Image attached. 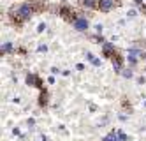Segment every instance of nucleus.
<instances>
[{"mask_svg": "<svg viewBox=\"0 0 146 141\" xmlns=\"http://www.w3.org/2000/svg\"><path fill=\"white\" fill-rule=\"evenodd\" d=\"M30 5L34 7V11H35V13H42V11L46 9L44 0H30Z\"/></svg>", "mask_w": 146, "mask_h": 141, "instance_id": "423d86ee", "label": "nucleus"}, {"mask_svg": "<svg viewBox=\"0 0 146 141\" xmlns=\"http://www.w3.org/2000/svg\"><path fill=\"white\" fill-rule=\"evenodd\" d=\"M58 14L64 18L65 21H69V23H74V21L79 18V16H78V13H76V11L72 9L69 4H62V5L58 7Z\"/></svg>", "mask_w": 146, "mask_h": 141, "instance_id": "f03ea898", "label": "nucleus"}, {"mask_svg": "<svg viewBox=\"0 0 146 141\" xmlns=\"http://www.w3.org/2000/svg\"><path fill=\"white\" fill-rule=\"evenodd\" d=\"M72 25H74V28H76V30L83 32V30H86V28H88V19H86V18H83V16H79V18H78Z\"/></svg>", "mask_w": 146, "mask_h": 141, "instance_id": "39448f33", "label": "nucleus"}, {"mask_svg": "<svg viewBox=\"0 0 146 141\" xmlns=\"http://www.w3.org/2000/svg\"><path fill=\"white\" fill-rule=\"evenodd\" d=\"M88 58H90V62H92V63H95V65H99V60H97L95 57H93V55H88Z\"/></svg>", "mask_w": 146, "mask_h": 141, "instance_id": "f8f14e48", "label": "nucleus"}, {"mask_svg": "<svg viewBox=\"0 0 146 141\" xmlns=\"http://www.w3.org/2000/svg\"><path fill=\"white\" fill-rule=\"evenodd\" d=\"M109 60L113 62V67H114V71H118V72H120V71H121V67H123V57L120 55V51H118V49L114 51V55H113Z\"/></svg>", "mask_w": 146, "mask_h": 141, "instance_id": "20e7f679", "label": "nucleus"}, {"mask_svg": "<svg viewBox=\"0 0 146 141\" xmlns=\"http://www.w3.org/2000/svg\"><path fill=\"white\" fill-rule=\"evenodd\" d=\"M139 55H141V53H139V51H130V57H129V60H130V62L134 63L135 60H137V58H139Z\"/></svg>", "mask_w": 146, "mask_h": 141, "instance_id": "9b49d317", "label": "nucleus"}, {"mask_svg": "<svg viewBox=\"0 0 146 141\" xmlns=\"http://www.w3.org/2000/svg\"><path fill=\"white\" fill-rule=\"evenodd\" d=\"M32 14H35V11L30 5V2L18 4V5L11 7V11H9V21H11L14 27H21L32 18Z\"/></svg>", "mask_w": 146, "mask_h": 141, "instance_id": "f257e3e1", "label": "nucleus"}, {"mask_svg": "<svg viewBox=\"0 0 146 141\" xmlns=\"http://www.w3.org/2000/svg\"><path fill=\"white\" fill-rule=\"evenodd\" d=\"M79 4L88 9H97V0H79Z\"/></svg>", "mask_w": 146, "mask_h": 141, "instance_id": "1a4fd4ad", "label": "nucleus"}, {"mask_svg": "<svg viewBox=\"0 0 146 141\" xmlns=\"http://www.w3.org/2000/svg\"><path fill=\"white\" fill-rule=\"evenodd\" d=\"M27 83L32 85V86H39V88H42V81H40L37 76H34V74H28L27 76Z\"/></svg>", "mask_w": 146, "mask_h": 141, "instance_id": "6e6552de", "label": "nucleus"}, {"mask_svg": "<svg viewBox=\"0 0 146 141\" xmlns=\"http://www.w3.org/2000/svg\"><path fill=\"white\" fill-rule=\"evenodd\" d=\"M113 7H114V0H97V11L109 13Z\"/></svg>", "mask_w": 146, "mask_h": 141, "instance_id": "7ed1b4c3", "label": "nucleus"}, {"mask_svg": "<svg viewBox=\"0 0 146 141\" xmlns=\"http://www.w3.org/2000/svg\"><path fill=\"white\" fill-rule=\"evenodd\" d=\"M114 51H116V49H114V46L109 44V42H106V44L102 46V53H104V57H106V58H111L114 55Z\"/></svg>", "mask_w": 146, "mask_h": 141, "instance_id": "0eeeda50", "label": "nucleus"}, {"mask_svg": "<svg viewBox=\"0 0 146 141\" xmlns=\"http://www.w3.org/2000/svg\"><path fill=\"white\" fill-rule=\"evenodd\" d=\"M39 104H40V106H46V104H48V92H46V90H42V94H40Z\"/></svg>", "mask_w": 146, "mask_h": 141, "instance_id": "9d476101", "label": "nucleus"}]
</instances>
